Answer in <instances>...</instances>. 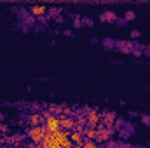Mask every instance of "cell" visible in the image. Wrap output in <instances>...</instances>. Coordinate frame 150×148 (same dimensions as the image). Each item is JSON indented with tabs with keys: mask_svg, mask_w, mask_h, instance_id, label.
<instances>
[{
	"mask_svg": "<svg viewBox=\"0 0 150 148\" xmlns=\"http://www.w3.org/2000/svg\"><path fill=\"white\" fill-rule=\"evenodd\" d=\"M96 129L94 127H89V125H86L84 129H82V134H84V138H89V140H96Z\"/></svg>",
	"mask_w": 150,
	"mask_h": 148,
	"instance_id": "30bf717a",
	"label": "cell"
},
{
	"mask_svg": "<svg viewBox=\"0 0 150 148\" xmlns=\"http://www.w3.org/2000/svg\"><path fill=\"white\" fill-rule=\"evenodd\" d=\"M82 25H84V23H82V19H79V18H77V19H74V26H75V28H80Z\"/></svg>",
	"mask_w": 150,
	"mask_h": 148,
	"instance_id": "9a60e30c",
	"label": "cell"
},
{
	"mask_svg": "<svg viewBox=\"0 0 150 148\" xmlns=\"http://www.w3.org/2000/svg\"><path fill=\"white\" fill-rule=\"evenodd\" d=\"M58 118H59V125H61V129H65V131H74L75 118L72 117V115H65V113H61V115H58Z\"/></svg>",
	"mask_w": 150,
	"mask_h": 148,
	"instance_id": "277c9868",
	"label": "cell"
},
{
	"mask_svg": "<svg viewBox=\"0 0 150 148\" xmlns=\"http://www.w3.org/2000/svg\"><path fill=\"white\" fill-rule=\"evenodd\" d=\"M140 37V32H138V30H133V32H131V38H138Z\"/></svg>",
	"mask_w": 150,
	"mask_h": 148,
	"instance_id": "ac0fdd59",
	"label": "cell"
},
{
	"mask_svg": "<svg viewBox=\"0 0 150 148\" xmlns=\"http://www.w3.org/2000/svg\"><path fill=\"white\" fill-rule=\"evenodd\" d=\"M26 122H28V125H40L42 122H44V115L42 113H30V115H26Z\"/></svg>",
	"mask_w": 150,
	"mask_h": 148,
	"instance_id": "52a82bcc",
	"label": "cell"
},
{
	"mask_svg": "<svg viewBox=\"0 0 150 148\" xmlns=\"http://www.w3.org/2000/svg\"><path fill=\"white\" fill-rule=\"evenodd\" d=\"M59 11H61V9H58V7H52V9H51V11H49V14H51V16H52V18H56V16H58V14H59Z\"/></svg>",
	"mask_w": 150,
	"mask_h": 148,
	"instance_id": "4fadbf2b",
	"label": "cell"
},
{
	"mask_svg": "<svg viewBox=\"0 0 150 148\" xmlns=\"http://www.w3.org/2000/svg\"><path fill=\"white\" fill-rule=\"evenodd\" d=\"M0 131L5 134V132H7V125H5V124H0Z\"/></svg>",
	"mask_w": 150,
	"mask_h": 148,
	"instance_id": "d6986e66",
	"label": "cell"
},
{
	"mask_svg": "<svg viewBox=\"0 0 150 148\" xmlns=\"http://www.w3.org/2000/svg\"><path fill=\"white\" fill-rule=\"evenodd\" d=\"M142 122L145 125H150V115H142Z\"/></svg>",
	"mask_w": 150,
	"mask_h": 148,
	"instance_id": "5bb4252c",
	"label": "cell"
},
{
	"mask_svg": "<svg viewBox=\"0 0 150 148\" xmlns=\"http://www.w3.org/2000/svg\"><path fill=\"white\" fill-rule=\"evenodd\" d=\"M47 11H49V9H47L45 5H32V7H30V14L35 16V18H42V16H45Z\"/></svg>",
	"mask_w": 150,
	"mask_h": 148,
	"instance_id": "ba28073f",
	"label": "cell"
},
{
	"mask_svg": "<svg viewBox=\"0 0 150 148\" xmlns=\"http://www.w3.org/2000/svg\"><path fill=\"white\" fill-rule=\"evenodd\" d=\"M84 147H86V148H94V147H98V143H96V140L84 138Z\"/></svg>",
	"mask_w": 150,
	"mask_h": 148,
	"instance_id": "8fae6325",
	"label": "cell"
},
{
	"mask_svg": "<svg viewBox=\"0 0 150 148\" xmlns=\"http://www.w3.org/2000/svg\"><path fill=\"white\" fill-rule=\"evenodd\" d=\"M115 23H117L119 26H126V23H127V21H126V19H119V18H117V19H115Z\"/></svg>",
	"mask_w": 150,
	"mask_h": 148,
	"instance_id": "e0dca14e",
	"label": "cell"
},
{
	"mask_svg": "<svg viewBox=\"0 0 150 148\" xmlns=\"http://www.w3.org/2000/svg\"><path fill=\"white\" fill-rule=\"evenodd\" d=\"M40 147L44 148H70L74 147V141L70 140V131L65 129H58L52 132H47L40 143Z\"/></svg>",
	"mask_w": 150,
	"mask_h": 148,
	"instance_id": "6da1fadb",
	"label": "cell"
},
{
	"mask_svg": "<svg viewBox=\"0 0 150 148\" xmlns=\"http://www.w3.org/2000/svg\"><path fill=\"white\" fill-rule=\"evenodd\" d=\"M82 113L86 115V125H89V127H94L96 129V125H98V122L101 120V111L94 110V108H89V106H86Z\"/></svg>",
	"mask_w": 150,
	"mask_h": 148,
	"instance_id": "3957f363",
	"label": "cell"
},
{
	"mask_svg": "<svg viewBox=\"0 0 150 148\" xmlns=\"http://www.w3.org/2000/svg\"><path fill=\"white\" fill-rule=\"evenodd\" d=\"M115 120H117V115L113 113V111H103L101 113V124L103 125H107V127H113V124H115Z\"/></svg>",
	"mask_w": 150,
	"mask_h": 148,
	"instance_id": "8992f818",
	"label": "cell"
},
{
	"mask_svg": "<svg viewBox=\"0 0 150 148\" xmlns=\"http://www.w3.org/2000/svg\"><path fill=\"white\" fill-rule=\"evenodd\" d=\"M134 18H136V14H134L133 11H127V12L124 14V19H126V21H133Z\"/></svg>",
	"mask_w": 150,
	"mask_h": 148,
	"instance_id": "7c38bea8",
	"label": "cell"
},
{
	"mask_svg": "<svg viewBox=\"0 0 150 148\" xmlns=\"http://www.w3.org/2000/svg\"><path fill=\"white\" fill-rule=\"evenodd\" d=\"M82 23H84V25H87V26H93V19H91V18H84V19H82Z\"/></svg>",
	"mask_w": 150,
	"mask_h": 148,
	"instance_id": "2e32d148",
	"label": "cell"
},
{
	"mask_svg": "<svg viewBox=\"0 0 150 148\" xmlns=\"http://www.w3.org/2000/svg\"><path fill=\"white\" fill-rule=\"evenodd\" d=\"M100 19H101L103 23H115V19H117V14H115L113 11H105V12L100 16Z\"/></svg>",
	"mask_w": 150,
	"mask_h": 148,
	"instance_id": "9c48e42d",
	"label": "cell"
},
{
	"mask_svg": "<svg viewBox=\"0 0 150 148\" xmlns=\"http://www.w3.org/2000/svg\"><path fill=\"white\" fill-rule=\"evenodd\" d=\"M47 132H49V127H47L45 122H42L40 125H30L28 131H26V136H28V140H30L33 145H40L42 140H44V136H45Z\"/></svg>",
	"mask_w": 150,
	"mask_h": 148,
	"instance_id": "7a4b0ae2",
	"label": "cell"
},
{
	"mask_svg": "<svg viewBox=\"0 0 150 148\" xmlns=\"http://www.w3.org/2000/svg\"><path fill=\"white\" fill-rule=\"evenodd\" d=\"M134 47H136V45H134L131 40H119V42L115 44V49H117L119 52H122V54H133Z\"/></svg>",
	"mask_w": 150,
	"mask_h": 148,
	"instance_id": "5b68a950",
	"label": "cell"
},
{
	"mask_svg": "<svg viewBox=\"0 0 150 148\" xmlns=\"http://www.w3.org/2000/svg\"><path fill=\"white\" fill-rule=\"evenodd\" d=\"M2 134H4V132H2V131H0V138H2Z\"/></svg>",
	"mask_w": 150,
	"mask_h": 148,
	"instance_id": "ffe728a7",
	"label": "cell"
}]
</instances>
